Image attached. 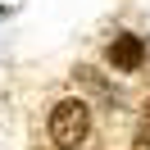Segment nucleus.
<instances>
[{
  "mask_svg": "<svg viewBox=\"0 0 150 150\" xmlns=\"http://www.w3.org/2000/svg\"><path fill=\"white\" fill-rule=\"evenodd\" d=\"M109 64L118 68V73H137V68L146 64V41L132 37V32H118V37L109 41Z\"/></svg>",
  "mask_w": 150,
  "mask_h": 150,
  "instance_id": "2",
  "label": "nucleus"
},
{
  "mask_svg": "<svg viewBox=\"0 0 150 150\" xmlns=\"http://www.w3.org/2000/svg\"><path fill=\"white\" fill-rule=\"evenodd\" d=\"M137 150H150V100H146V123L137 127Z\"/></svg>",
  "mask_w": 150,
  "mask_h": 150,
  "instance_id": "3",
  "label": "nucleus"
},
{
  "mask_svg": "<svg viewBox=\"0 0 150 150\" xmlns=\"http://www.w3.org/2000/svg\"><path fill=\"white\" fill-rule=\"evenodd\" d=\"M86 127H91V114H86L82 100H59L50 109V141L59 150H73L86 141Z\"/></svg>",
  "mask_w": 150,
  "mask_h": 150,
  "instance_id": "1",
  "label": "nucleus"
}]
</instances>
